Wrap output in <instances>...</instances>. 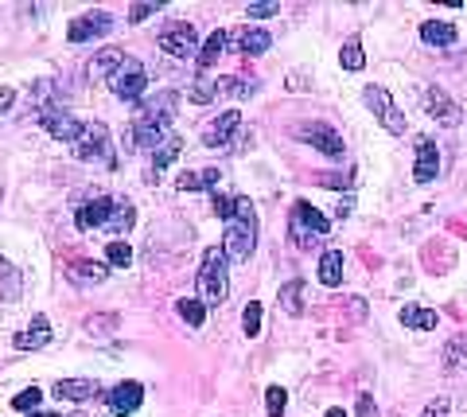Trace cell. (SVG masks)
I'll return each mask as SVG.
<instances>
[{"mask_svg": "<svg viewBox=\"0 0 467 417\" xmlns=\"http://www.w3.org/2000/svg\"><path fill=\"white\" fill-rule=\"evenodd\" d=\"M109 27H113V16L106 8H98V12H82V16H75L67 24V39L70 43H86V39H101V36H109Z\"/></svg>", "mask_w": 467, "mask_h": 417, "instance_id": "obj_11", "label": "cell"}, {"mask_svg": "<svg viewBox=\"0 0 467 417\" xmlns=\"http://www.w3.org/2000/svg\"><path fill=\"white\" fill-rule=\"evenodd\" d=\"M218 180H223V172H218V168H202V172H183V176H180V183H175V188H180V192H211V188H218Z\"/></svg>", "mask_w": 467, "mask_h": 417, "instance_id": "obj_22", "label": "cell"}, {"mask_svg": "<svg viewBox=\"0 0 467 417\" xmlns=\"http://www.w3.org/2000/svg\"><path fill=\"white\" fill-rule=\"evenodd\" d=\"M133 223H137V207H133V203H125V199H117V207H113V214H109L106 230L121 238V235H129V230H133Z\"/></svg>", "mask_w": 467, "mask_h": 417, "instance_id": "obj_28", "label": "cell"}, {"mask_svg": "<svg viewBox=\"0 0 467 417\" xmlns=\"http://www.w3.org/2000/svg\"><path fill=\"white\" fill-rule=\"evenodd\" d=\"M350 214V199H339V207H335V219H347Z\"/></svg>", "mask_w": 467, "mask_h": 417, "instance_id": "obj_48", "label": "cell"}, {"mask_svg": "<svg viewBox=\"0 0 467 417\" xmlns=\"http://www.w3.org/2000/svg\"><path fill=\"white\" fill-rule=\"evenodd\" d=\"M51 339H55V332H51L47 316H32V324H27L24 332L16 336V348L20 351H39V348H47Z\"/></svg>", "mask_w": 467, "mask_h": 417, "instance_id": "obj_19", "label": "cell"}, {"mask_svg": "<svg viewBox=\"0 0 467 417\" xmlns=\"http://www.w3.org/2000/svg\"><path fill=\"white\" fill-rule=\"evenodd\" d=\"M226 297H230V257L223 250H207L199 266V300L207 308H218L226 305Z\"/></svg>", "mask_w": 467, "mask_h": 417, "instance_id": "obj_2", "label": "cell"}, {"mask_svg": "<svg viewBox=\"0 0 467 417\" xmlns=\"http://www.w3.org/2000/svg\"><path fill=\"white\" fill-rule=\"evenodd\" d=\"M156 43H160V51L171 55V59H192V55H199V32H195V24H183V20L168 24L164 32L156 36Z\"/></svg>", "mask_w": 467, "mask_h": 417, "instance_id": "obj_7", "label": "cell"}, {"mask_svg": "<svg viewBox=\"0 0 467 417\" xmlns=\"http://www.w3.org/2000/svg\"><path fill=\"white\" fill-rule=\"evenodd\" d=\"M420 39L429 43V47H451V43L460 39V32L451 24H441V20H429L420 24Z\"/></svg>", "mask_w": 467, "mask_h": 417, "instance_id": "obj_25", "label": "cell"}, {"mask_svg": "<svg viewBox=\"0 0 467 417\" xmlns=\"http://www.w3.org/2000/svg\"><path fill=\"white\" fill-rule=\"evenodd\" d=\"M75 277H82V285H101L109 277V262H75L70 266Z\"/></svg>", "mask_w": 467, "mask_h": 417, "instance_id": "obj_31", "label": "cell"}, {"mask_svg": "<svg viewBox=\"0 0 467 417\" xmlns=\"http://www.w3.org/2000/svg\"><path fill=\"white\" fill-rule=\"evenodd\" d=\"M441 176V149L429 137H417V164H413V180L417 183H432Z\"/></svg>", "mask_w": 467, "mask_h": 417, "instance_id": "obj_17", "label": "cell"}, {"mask_svg": "<svg viewBox=\"0 0 467 417\" xmlns=\"http://www.w3.org/2000/svg\"><path fill=\"white\" fill-rule=\"evenodd\" d=\"M214 90L226 94V98H254L257 82L254 78H238V75H223V78H214Z\"/></svg>", "mask_w": 467, "mask_h": 417, "instance_id": "obj_29", "label": "cell"}, {"mask_svg": "<svg viewBox=\"0 0 467 417\" xmlns=\"http://www.w3.org/2000/svg\"><path fill=\"white\" fill-rule=\"evenodd\" d=\"M230 47V27H223V32H211L207 43L199 47V67L202 70H211L218 59H223V51Z\"/></svg>", "mask_w": 467, "mask_h": 417, "instance_id": "obj_21", "label": "cell"}, {"mask_svg": "<svg viewBox=\"0 0 467 417\" xmlns=\"http://www.w3.org/2000/svg\"><path fill=\"white\" fill-rule=\"evenodd\" d=\"M106 262H109V266H117V269L133 266V246H129L125 238H113L109 246H106Z\"/></svg>", "mask_w": 467, "mask_h": 417, "instance_id": "obj_35", "label": "cell"}, {"mask_svg": "<svg viewBox=\"0 0 467 417\" xmlns=\"http://www.w3.org/2000/svg\"><path fill=\"white\" fill-rule=\"evenodd\" d=\"M175 312H180V320L192 324V328H199L202 320H207V305H202V300H192V297L175 300Z\"/></svg>", "mask_w": 467, "mask_h": 417, "instance_id": "obj_32", "label": "cell"}, {"mask_svg": "<svg viewBox=\"0 0 467 417\" xmlns=\"http://www.w3.org/2000/svg\"><path fill=\"white\" fill-rule=\"evenodd\" d=\"M257 246V211L245 195H238V211L234 219L226 223V235H223V254L230 262H250V254Z\"/></svg>", "mask_w": 467, "mask_h": 417, "instance_id": "obj_1", "label": "cell"}, {"mask_svg": "<svg viewBox=\"0 0 467 417\" xmlns=\"http://www.w3.org/2000/svg\"><path fill=\"white\" fill-rule=\"evenodd\" d=\"M285 406H288V394L281 391V386H269V391H265V413L269 417H281Z\"/></svg>", "mask_w": 467, "mask_h": 417, "instance_id": "obj_37", "label": "cell"}, {"mask_svg": "<svg viewBox=\"0 0 467 417\" xmlns=\"http://www.w3.org/2000/svg\"><path fill=\"white\" fill-rule=\"evenodd\" d=\"M324 417H347V413H343V410H339V406H335V410H327V413H324Z\"/></svg>", "mask_w": 467, "mask_h": 417, "instance_id": "obj_49", "label": "cell"}, {"mask_svg": "<svg viewBox=\"0 0 467 417\" xmlns=\"http://www.w3.org/2000/svg\"><path fill=\"white\" fill-rule=\"evenodd\" d=\"M339 63H343L347 70H362V67H367V51H362V39H358V36L347 39L343 47H339Z\"/></svg>", "mask_w": 467, "mask_h": 417, "instance_id": "obj_33", "label": "cell"}, {"mask_svg": "<svg viewBox=\"0 0 467 417\" xmlns=\"http://www.w3.org/2000/svg\"><path fill=\"white\" fill-rule=\"evenodd\" d=\"M125 63V51H117V47H106V51H98L94 59H90V75L94 78H109L117 67Z\"/></svg>", "mask_w": 467, "mask_h": 417, "instance_id": "obj_30", "label": "cell"}, {"mask_svg": "<svg viewBox=\"0 0 467 417\" xmlns=\"http://www.w3.org/2000/svg\"><path fill=\"white\" fill-rule=\"evenodd\" d=\"M245 12H250V20H269L281 12V0H257V5H250Z\"/></svg>", "mask_w": 467, "mask_h": 417, "instance_id": "obj_39", "label": "cell"}, {"mask_svg": "<svg viewBox=\"0 0 467 417\" xmlns=\"http://www.w3.org/2000/svg\"><path fill=\"white\" fill-rule=\"evenodd\" d=\"M12 106H16V90H12V86H0V113H8Z\"/></svg>", "mask_w": 467, "mask_h": 417, "instance_id": "obj_45", "label": "cell"}, {"mask_svg": "<svg viewBox=\"0 0 467 417\" xmlns=\"http://www.w3.org/2000/svg\"><path fill=\"white\" fill-rule=\"evenodd\" d=\"M331 230V219L319 207H312L308 199H300V203H292V219H288V238L296 242V246L312 250L316 238H324Z\"/></svg>", "mask_w": 467, "mask_h": 417, "instance_id": "obj_3", "label": "cell"}, {"mask_svg": "<svg viewBox=\"0 0 467 417\" xmlns=\"http://www.w3.org/2000/svg\"><path fill=\"white\" fill-rule=\"evenodd\" d=\"M39 118H43V125H47V133H51L55 141H67V145H75V141H78V133H82V121L75 118V113L58 109V106L43 109Z\"/></svg>", "mask_w": 467, "mask_h": 417, "instance_id": "obj_15", "label": "cell"}, {"mask_svg": "<svg viewBox=\"0 0 467 417\" xmlns=\"http://www.w3.org/2000/svg\"><path fill=\"white\" fill-rule=\"evenodd\" d=\"M362 102H367V109L386 125V133H393V137L405 133V113L398 109V102L389 98L386 86H367V90H362Z\"/></svg>", "mask_w": 467, "mask_h": 417, "instance_id": "obj_6", "label": "cell"}, {"mask_svg": "<svg viewBox=\"0 0 467 417\" xmlns=\"http://www.w3.org/2000/svg\"><path fill=\"white\" fill-rule=\"evenodd\" d=\"M39 401H43V391H39V386H27V391H20L16 398H12V410H20V413H36Z\"/></svg>", "mask_w": 467, "mask_h": 417, "instance_id": "obj_36", "label": "cell"}, {"mask_svg": "<svg viewBox=\"0 0 467 417\" xmlns=\"http://www.w3.org/2000/svg\"><path fill=\"white\" fill-rule=\"evenodd\" d=\"M420 102H425V113H429V118H432L436 125H448V129H456V125L463 121V106H460L456 98H451V94L444 90V86H429Z\"/></svg>", "mask_w": 467, "mask_h": 417, "instance_id": "obj_9", "label": "cell"}, {"mask_svg": "<svg viewBox=\"0 0 467 417\" xmlns=\"http://www.w3.org/2000/svg\"><path fill=\"white\" fill-rule=\"evenodd\" d=\"M156 8H160V0H152V5H133L129 8V24H140V20L156 16Z\"/></svg>", "mask_w": 467, "mask_h": 417, "instance_id": "obj_43", "label": "cell"}, {"mask_svg": "<svg viewBox=\"0 0 467 417\" xmlns=\"http://www.w3.org/2000/svg\"><path fill=\"white\" fill-rule=\"evenodd\" d=\"M183 152V137L180 133H171L168 141H164V145H160L156 152H152V168H149V176H156L160 180V172H164L168 164H175V156H180Z\"/></svg>", "mask_w": 467, "mask_h": 417, "instance_id": "obj_24", "label": "cell"}, {"mask_svg": "<svg viewBox=\"0 0 467 417\" xmlns=\"http://www.w3.org/2000/svg\"><path fill=\"white\" fill-rule=\"evenodd\" d=\"M20 297H24V273L0 250V300H20Z\"/></svg>", "mask_w": 467, "mask_h": 417, "instance_id": "obj_20", "label": "cell"}, {"mask_svg": "<svg viewBox=\"0 0 467 417\" xmlns=\"http://www.w3.org/2000/svg\"><path fill=\"white\" fill-rule=\"evenodd\" d=\"M358 417H374V398L370 394L358 398Z\"/></svg>", "mask_w": 467, "mask_h": 417, "instance_id": "obj_46", "label": "cell"}, {"mask_svg": "<svg viewBox=\"0 0 467 417\" xmlns=\"http://www.w3.org/2000/svg\"><path fill=\"white\" fill-rule=\"evenodd\" d=\"M75 156H78V161H86V164L117 168L109 129L101 125V121H82V133H78V141H75Z\"/></svg>", "mask_w": 467, "mask_h": 417, "instance_id": "obj_4", "label": "cell"}, {"mask_svg": "<svg viewBox=\"0 0 467 417\" xmlns=\"http://www.w3.org/2000/svg\"><path fill=\"white\" fill-rule=\"evenodd\" d=\"M109 90L121 98V102H144L149 98V70H144L140 59L125 55V63L109 75Z\"/></svg>", "mask_w": 467, "mask_h": 417, "instance_id": "obj_5", "label": "cell"}, {"mask_svg": "<svg viewBox=\"0 0 467 417\" xmlns=\"http://www.w3.org/2000/svg\"><path fill=\"white\" fill-rule=\"evenodd\" d=\"M238 129H242V113L238 109L218 113V118H211L207 125H202V145L207 149H226L230 141L238 137Z\"/></svg>", "mask_w": 467, "mask_h": 417, "instance_id": "obj_12", "label": "cell"}, {"mask_svg": "<svg viewBox=\"0 0 467 417\" xmlns=\"http://www.w3.org/2000/svg\"><path fill=\"white\" fill-rule=\"evenodd\" d=\"M168 137H171V125L156 121V118H144V113H137L133 129H129V141H133V149H140V152H156Z\"/></svg>", "mask_w": 467, "mask_h": 417, "instance_id": "obj_10", "label": "cell"}, {"mask_svg": "<svg viewBox=\"0 0 467 417\" xmlns=\"http://www.w3.org/2000/svg\"><path fill=\"white\" fill-rule=\"evenodd\" d=\"M234 211H238V195H214V214L218 219H234Z\"/></svg>", "mask_w": 467, "mask_h": 417, "instance_id": "obj_40", "label": "cell"}, {"mask_svg": "<svg viewBox=\"0 0 467 417\" xmlns=\"http://www.w3.org/2000/svg\"><path fill=\"white\" fill-rule=\"evenodd\" d=\"M214 94H218V90H214V82H211V78H202V82L192 86V102H199V106H202V102H211Z\"/></svg>", "mask_w": 467, "mask_h": 417, "instance_id": "obj_42", "label": "cell"}, {"mask_svg": "<svg viewBox=\"0 0 467 417\" xmlns=\"http://www.w3.org/2000/svg\"><path fill=\"white\" fill-rule=\"evenodd\" d=\"M113 207H117V199H109V195H98V199H90V203H82V207H78V214H75V226H78V230H106V223H109Z\"/></svg>", "mask_w": 467, "mask_h": 417, "instance_id": "obj_16", "label": "cell"}, {"mask_svg": "<svg viewBox=\"0 0 467 417\" xmlns=\"http://www.w3.org/2000/svg\"><path fill=\"white\" fill-rule=\"evenodd\" d=\"M140 401H144V386L129 379V382H117L113 386L109 398H106V406H109L113 417H133L140 410Z\"/></svg>", "mask_w": 467, "mask_h": 417, "instance_id": "obj_13", "label": "cell"}, {"mask_svg": "<svg viewBox=\"0 0 467 417\" xmlns=\"http://www.w3.org/2000/svg\"><path fill=\"white\" fill-rule=\"evenodd\" d=\"M140 113H144V118H156V121L171 125V118H175V94L164 90V94H156V98H144Z\"/></svg>", "mask_w": 467, "mask_h": 417, "instance_id": "obj_23", "label": "cell"}, {"mask_svg": "<svg viewBox=\"0 0 467 417\" xmlns=\"http://www.w3.org/2000/svg\"><path fill=\"white\" fill-rule=\"evenodd\" d=\"M300 285H304V281H288V285H285V293H281L292 316H300V312H304V308H300Z\"/></svg>", "mask_w": 467, "mask_h": 417, "instance_id": "obj_41", "label": "cell"}, {"mask_svg": "<svg viewBox=\"0 0 467 417\" xmlns=\"http://www.w3.org/2000/svg\"><path fill=\"white\" fill-rule=\"evenodd\" d=\"M117 324V316H106V320H90L86 328H90V332H98V328H113Z\"/></svg>", "mask_w": 467, "mask_h": 417, "instance_id": "obj_47", "label": "cell"}, {"mask_svg": "<svg viewBox=\"0 0 467 417\" xmlns=\"http://www.w3.org/2000/svg\"><path fill=\"white\" fill-rule=\"evenodd\" d=\"M51 394L58 398V401H90L94 394H98V379H58L55 386H51Z\"/></svg>", "mask_w": 467, "mask_h": 417, "instance_id": "obj_18", "label": "cell"}, {"mask_svg": "<svg viewBox=\"0 0 467 417\" xmlns=\"http://www.w3.org/2000/svg\"><path fill=\"white\" fill-rule=\"evenodd\" d=\"M463 359H467V332L448 339V348H444V370H460Z\"/></svg>", "mask_w": 467, "mask_h": 417, "instance_id": "obj_34", "label": "cell"}, {"mask_svg": "<svg viewBox=\"0 0 467 417\" xmlns=\"http://www.w3.org/2000/svg\"><path fill=\"white\" fill-rule=\"evenodd\" d=\"M230 47L250 59V55H265L273 47V36L265 27H230Z\"/></svg>", "mask_w": 467, "mask_h": 417, "instance_id": "obj_14", "label": "cell"}, {"mask_svg": "<svg viewBox=\"0 0 467 417\" xmlns=\"http://www.w3.org/2000/svg\"><path fill=\"white\" fill-rule=\"evenodd\" d=\"M448 410H451V401H448V398H436V401H429L420 417H448Z\"/></svg>", "mask_w": 467, "mask_h": 417, "instance_id": "obj_44", "label": "cell"}, {"mask_svg": "<svg viewBox=\"0 0 467 417\" xmlns=\"http://www.w3.org/2000/svg\"><path fill=\"white\" fill-rule=\"evenodd\" d=\"M319 281L335 289V285L343 281V250H324L319 254Z\"/></svg>", "mask_w": 467, "mask_h": 417, "instance_id": "obj_27", "label": "cell"}, {"mask_svg": "<svg viewBox=\"0 0 467 417\" xmlns=\"http://www.w3.org/2000/svg\"><path fill=\"white\" fill-rule=\"evenodd\" d=\"M401 324L413 328V332H432V328H436V312L429 305H405L401 308Z\"/></svg>", "mask_w": 467, "mask_h": 417, "instance_id": "obj_26", "label": "cell"}, {"mask_svg": "<svg viewBox=\"0 0 467 417\" xmlns=\"http://www.w3.org/2000/svg\"><path fill=\"white\" fill-rule=\"evenodd\" d=\"M242 332L245 336H257L261 332V305H257V300H250L245 312H242Z\"/></svg>", "mask_w": 467, "mask_h": 417, "instance_id": "obj_38", "label": "cell"}, {"mask_svg": "<svg viewBox=\"0 0 467 417\" xmlns=\"http://www.w3.org/2000/svg\"><path fill=\"white\" fill-rule=\"evenodd\" d=\"M27 417H58V413H43V410H36V413H27Z\"/></svg>", "mask_w": 467, "mask_h": 417, "instance_id": "obj_50", "label": "cell"}, {"mask_svg": "<svg viewBox=\"0 0 467 417\" xmlns=\"http://www.w3.org/2000/svg\"><path fill=\"white\" fill-rule=\"evenodd\" d=\"M296 137H300V141H308L316 152L331 156V161H343V156H347L343 137L335 133V125H327V121H308V125H300V129H296Z\"/></svg>", "mask_w": 467, "mask_h": 417, "instance_id": "obj_8", "label": "cell"}]
</instances>
